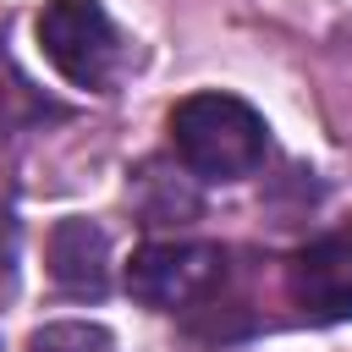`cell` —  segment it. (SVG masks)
I'll use <instances>...</instances> for the list:
<instances>
[{
	"instance_id": "1",
	"label": "cell",
	"mask_w": 352,
	"mask_h": 352,
	"mask_svg": "<svg viewBox=\"0 0 352 352\" xmlns=\"http://www.w3.org/2000/svg\"><path fill=\"white\" fill-rule=\"evenodd\" d=\"M170 143L182 154V165L204 182H236L248 170H258L270 132L264 116L236 99V94H192L170 110Z\"/></svg>"
},
{
	"instance_id": "2",
	"label": "cell",
	"mask_w": 352,
	"mask_h": 352,
	"mask_svg": "<svg viewBox=\"0 0 352 352\" xmlns=\"http://www.w3.org/2000/svg\"><path fill=\"white\" fill-rule=\"evenodd\" d=\"M38 44L44 60L77 88H110L121 66V38L99 0H50L38 11Z\"/></svg>"
},
{
	"instance_id": "3",
	"label": "cell",
	"mask_w": 352,
	"mask_h": 352,
	"mask_svg": "<svg viewBox=\"0 0 352 352\" xmlns=\"http://www.w3.org/2000/svg\"><path fill=\"white\" fill-rule=\"evenodd\" d=\"M126 286L148 308H198L226 286V253L214 242H148L126 264Z\"/></svg>"
},
{
	"instance_id": "4",
	"label": "cell",
	"mask_w": 352,
	"mask_h": 352,
	"mask_svg": "<svg viewBox=\"0 0 352 352\" xmlns=\"http://www.w3.org/2000/svg\"><path fill=\"white\" fill-rule=\"evenodd\" d=\"M292 302L314 319H352V220L292 253L286 264Z\"/></svg>"
},
{
	"instance_id": "5",
	"label": "cell",
	"mask_w": 352,
	"mask_h": 352,
	"mask_svg": "<svg viewBox=\"0 0 352 352\" xmlns=\"http://www.w3.org/2000/svg\"><path fill=\"white\" fill-rule=\"evenodd\" d=\"M50 275L72 297H99L110 286V236L94 220H60L50 231Z\"/></svg>"
},
{
	"instance_id": "6",
	"label": "cell",
	"mask_w": 352,
	"mask_h": 352,
	"mask_svg": "<svg viewBox=\"0 0 352 352\" xmlns=\"http://www.w3.org/2000/svg\"><path fill=\"white\" fill-rule=\"evenodd\" d=\"M28 352H116V341H110V330H104V324H88V319H60V324L33 330Z\"/></svg>"
},
{
	"instance_id": "7",
	"label": "cell",
	"mask_w": 352,
	"mask_h": 352,
	"mask_svg": "<svg viewBox=\"0 0 352 352\" xmlns=\"http://www.w3.org/2000/svg\"><path fill=\"white\" fill-rule=\"evenodd\" d=\"M11 258H16V220L11 209H0V275L11 270Z\"/></svg>"
}]
</instances>
